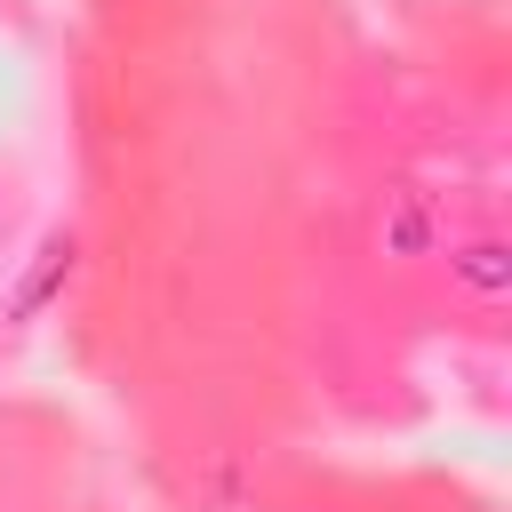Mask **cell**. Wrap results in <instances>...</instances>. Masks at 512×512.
Returning a JSON list of instances; mask_svg holds the SVG:
<instances>
[{"instance_id":"cell-1","label":"cell","mask_w":512,"mask_h":512,"mask_svg":"<svg viewBox=\"0 0 512 512\" xmlns=\"http://www.w3.org/2000/svg\"><path fill=\"white\" fill-rule=\"evenodd\" d=\"M376 248H384L392 264H432V256L448 248V208H440V192H432V184H392L384 208H376Z\"/></svg>"},{"instance_id":"cell-2","label":"cell","mask_w":512,"mask_h":512,"mask_svg":"<svg viewBox=\"0 0 512 512\" xmlns=\"http://www.w3.org/2000/svg\"><path fill=\"white\" fill-rule=\"evenodd\" d=\"M440 256H448V280H456V296H464V304L496 312V304L512 296V248H504V232H472V240H448Z\"/></svg>"},{"instance_id":"cell-3","label":"cell","mask_w":512,"mask_h":512,"mask_svg":"<svg viewBox=\"0 0 512 512\" xmlns=\"http://www.w3.org/2000/svg\"><path fill=\"white\" fill-rule=\"evenodd\" d=\"M72 264H80V240H72V232H40V248H32L24 272L8 280V320H40V312L72 288Z\"/></svg>"}]
</instances>
